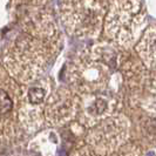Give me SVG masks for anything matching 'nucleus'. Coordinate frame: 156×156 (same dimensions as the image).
I'll return each instance as SVG.
<instances>
[{
	"instance_id": "nucleus-2",
	"label": "nucleus",
	"mask_w": 156,
	"mask_h": 156,
	"mask_svg": "<svg viewBox=\"0 0 156 156\" xmlns=\"http://www.w3.org/2000/svg\"><path fill=\"white\" fill-rule=\"evenodd\" d=\"M45 99V90L42 88H31L28 90V100L32 103H40Z\"/></svg>"
},
{
	"instance_id": "nucleus-3",
	"label": "nucleus",
	"mask_w": 156,
	"mask_h": 156,
	"mask_svg": "<svg viewBox=\"0 0 156 156\" xmlns=\"http://www.w3.org/2000/svg\"><path fill=\"white\" fill-rule=\"evenodd\" d=\"M148 51L149 55L156 58V32L151 33L148 37Z\"/></svg>"
},
{
	"instance_id": "nucleus-1",
	"label": "nucleus",
	"mask_w": 156,
	"mask_h": 156,
	"mask_svg": "<svg viewBox=\"0 0 156 156\" xmlns=\"http://www.w3.org/2000/svg\"><path fill=\"white\" fill-rule=\"evenodd\" d=\"M12 108H13V102L11 98L5 90L0 89V114H7L8 112L12 110Z\"/></svg>"
}]
</instances>
